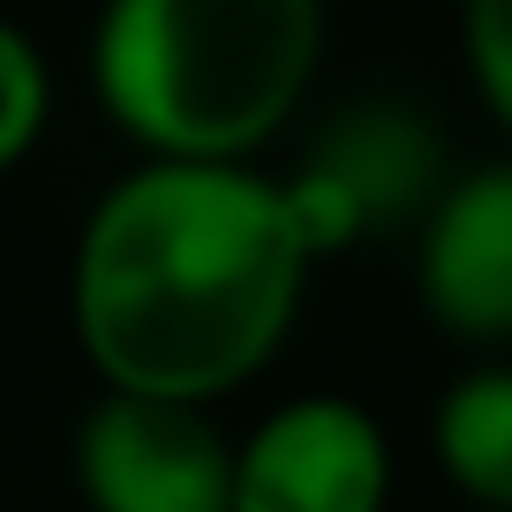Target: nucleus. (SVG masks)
<instances>
[{"label": "nucleus", "instance_id": "4", "mask_svg": "<svg viewBox=\"0 0 512 512\" xmlns=\"http://www.w3.org/2000/svg\"><path fill=\"white\" fill-rule=\"evenodd\" d=\"M234 467L241 452L189 400L106 392L76 437L91 512H234Z\"/></svg>", "mask_w": 512, "mask_h": 512}, {"label": "nucleus", "instance_id": "6", "mask_svg": "<svg viewBox=\"0 0 512 512\" xmlns=\"http://www.w3.org/2000/svg\"><path fill=\"white\" fill-rule=\"evenodd\" d=\"M422 302L452 339H512V166L445 181L422 211Z\"/></svg>", "mask_w": 512, "mask_h": 512}, {"label": "nucleus", "instance_id": "5", "mask_svg": "<svg viewBox=\"0 0 512 512\" xmlns=\"http://www.w3.org/2000/svg\"><path fill=\"white\" fill-rule=\"evenodd\" d=\"M392 445L377 415L339 392H309L241 437L234 512H384Z\"/></svg>", "mask_w": 512, "mask_h": 512}, {"label": "nucleus", "instance_id": "7", "mask_svg": "<svg viewBox=\"0 0 512 512\" xmlns=\"http://www.w3.org/2000/svg\"><path fill=\"white\" fill-rule=\"evenodd\" d=\"M437 467L475 505L512 512V369H475L437 400Z\"/></svg>", "mask_w": 512, "mask_h": 512}, {"label": "nucleus", "instance_id": "3", "mask_svg": "<svg viewBox=\"0 0 512 512\" xmlns=\"http://www.w3.org/2000/svg\"><path fill=\"white\" fill-rule=\"evenodd\" d=\"M437 196H445V159H437L430 121H415L407 106H384V98L339 113L287 174V204L317 256H339L377 226L415 219Z\"/></svg>", "mask_w": 512, "mask_h": 512}, {"label": "nucleus", "instance_id": "9", "mask_svg": "<svg viewBox=\"0 0 512 512\" xmlns=\"http://www.w3.org/2000/svg\"><path fill=\"white\" fill-rule=\"evenodd\" d=\"M460 61L475 76V98L512 136V0H460Z\"/></svg>", "mask_w": 512, "mask_h": 512}, {"label": "nucleus", "instance_id": "8", "mask_svg": "<svg viewBox=\"0 0 512 512\" xmlns=\"http://www.w3.org/2000/svg\"><path fill=\"white\" fill-rule=\"evenodd\" d=\"M46 113H53V68L38 38L8 23L0 31V166L31 159V144L46 136Z\"/></svg>", "mask_w": 512, "mask_h": 512}, {"label": "nucleus", "instance_id": "1", "mask_svg": "<svg viewBox=\"0 0 512 512\" xmlns=\"http://www.w3.org/2000/svg\"><path fill=\"white\" fill-rule=\"evenodd\" d=\"M317 249L287 181L144 159L76 241V339L106 392L211 407L279 354Z\"/></svg>", "mask_w": 512, "mask_h": 512}, {"label": "nucleus", "instance_id": "2", "mask_svg": "<svg viewBox=\"0 0 512 512\" xmlns=\"http://www.w3.org/2000/svg\"><path fill=\"white\" fill-rule=\"evenodd\" d=\"M324 0H106L91 91L144 159L249 166L302 113Z\"/></svg>", "mask_w": 512, "mask_h": 512}]
</instances>
